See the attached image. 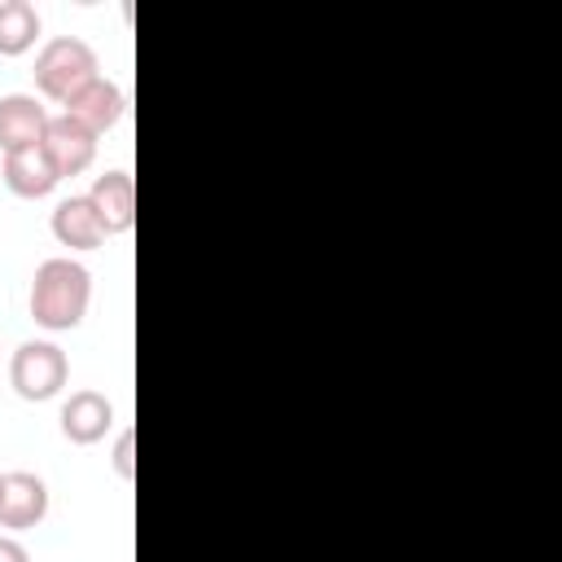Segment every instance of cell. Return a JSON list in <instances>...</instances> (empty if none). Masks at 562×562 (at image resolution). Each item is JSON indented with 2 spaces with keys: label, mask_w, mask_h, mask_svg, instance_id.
<instances>
[{
  "label": "cell",
  "mask_w": 562,
  "mask_h": 562,
  "mask_svg": "<svg viewBox=\"0 0 562 562\" xmlns=\"http://www.w3.org/2000/svg\"><path fill=\"white\" fill-rule=\"evenodd\" d=\"M88 299H92L88 268L75 263L70 255H53L35 268V281H31V321L53 334L75 329L88 312Z\"/></svg>",
  "instance_id": "1"
},
{
  "label": "cell",
  "mask_w": 562,
  "mask_h": 562,
  "mask_svg": "<svg viewBox=\"0 0 562 562\" xmlns=\"http://www.w3.org/2000/svg\"><path fill=\"white\" fill-rule=\"evenodd\" d=\"M35 88L48 97V101H57V105H66L88 79H97V53H92V44H83L79 35H53L40 53H35Z\"/></svg>",
  "instance_id": "2"
},
{
  "label": "cell",
  "mask_w": 562,
  "mask_h": 562,
  "mask_svg": "<svg viewBox=\"0 0 562 562\" xmlns=\"http://www.w3.org/2000/svg\"><path fill=\"white\" fill-rule=\"evenodd\" d=\"M70 378V364H66V351L57 342H22L9 360V382L22 400L40 404V400H53Z\"/></svg>",
  "instance_id": "3"
},
{
  "label": "cell",
  "mask_w": 562,
  "mask_h": 562,
  "mask_svg": "<svg viewBox=\"0 0 562 562\" xmlns=\"http://www.w3.org/2000/svg\"><path fill=\"white\" fill-rule=\"evenodd\" d=\"M44 514H48V487L40 474H31V470L0 474V527L26 531V527L44 522Z\"/></svg>",
  "instance_id": "4"
},
{
  "label": "cell",
  "mask_w": 562,
  "mask_h": 562,
  "mask_svg": "<svg viewBox=\"0 0 562 562\" xmlns=\"http://www.w3.org/2000/svg\"><path fill=\"white\" fill-rule=\"evenodd\" d=\"M44 154H48V162L57 167V176L66 180V176H79V171H88L92 167V158H97V136L83 127V123H75L70 114H57V119H48V127H44Z\"/></svg>",
  "instance_id": "5"
},
{
  "label": "cell",
  "mask_w": 562,
  "mask_h": 562,
  "mask_svg": "<svg viewBox=\"0 0 562 562\" xmlns=\"http://www.w3.org/2000/svg\"><path fill=\"white\" fill-rule=\"evenodd\" d=\"M123 110H127L123 88H119L114 79L97 75V79H88V83L66 101V110H61V114H70V119H75V123H83L92 136H101V132H110V127L123 119Z\"/></svg>",
  "instance_id": "6"
},
{
  "label": "cell",
  "mask_w": 562,
  "mask_h": 562,
  "mask_svg": "<svg viewBox=\"0 0 562 562\" xmlns=\"http://www.w3.org/2000/svg\"><path fill=\"white\" fill-rule=\"evenodd\" d=\"M88 202H92V211H97L105 237H110V233H127V228L136 224V184H132L127 171H105V176H97L92 189H88Z\"/></svg>",
  "instance_id": "7"
},
{
  "label": "cell",
  "mask_w": 562,
  "mask_h": 562,
  "mask_svg": "<svg viewBox=\"0 0 562 562\" xmlns=\"http://www.w3.org/2000/svg\"><path fill=\"white\" fill-rule=\"evenodd\" d=\"M44 127H48V110L31 92L0 97V149L4 154L26 149V145H40L44 140Z\"/></svg>",
  "instance_id": "8"
},
{
  "label": "cell",
  "mask_w": 562,
  "mask_h": 562,
  "mask_svg": "<svg viewBox=\"0 0 562 562\" xmlns=\"http://www.w3.org/2000/svg\"><path fill=\"white\" fill-rule=\"evenodd\" d=\"M114 426V404L101 395V391H75L66 404H61V435L70 443H97L105 439V430Z\"/></svg>",
  "instance_id": "9"
},
{
  "label": "cell",
  "mask_w": 562,
  "mask_h": 562,
  "mask_svg": "<svg viewBox=\"0 0 562 562\" xmlns=\"http://www.w3.org/2000/svg\"><path fill=\"white\" fill-rule=\"evenodd\" d=\"M57 167L48 162V154H44V145H26V149H13V154H4V184H9V193H18V198H44V193H53L57 189Z\"/></svg>",
  "instance_id": "10"
},
{
  "label": "cell",
  "mask_w": 562,
  "mask_h": 562,
  "mask_svg": "<svg viewBox=\"0 0 562 562\" xmlns=\"http://www.w3.org/2000/svg\"><path fill=\"white\" fill-rule=\"evenodd\" d=\"M53 237L61 246H70V250H97L105 241V228H101L88 193L83 198H61L53 206Z\"/></svg>",
  "instance_id": "11"
},
{
  "label": "cell",
  "mask_w": 562,
  "mask_h": 562,
  "mask_svg": "<svg viewBox=\"0 0 562 562\" xmlns=\"http://www.w3.org/2000/svg\"><path fill=\"white\" fill-rule=\"evenodd\" d=\"M40 40V13L31 0H0V57H18Z\"/></svg>",
  "instance_id": "12"
},
{
  "label": "cell",
  "mask_w": 562,
  "mask_h": 562,
  "mask_svg": "<svg viewBox=\"0 0 562 562\" xmlns=\"http://www.w3.org/2000/svg\"><path fill=\"white\" fill-rule=\"evenodd\" d=\"M132 448H136V435H132V430H123V435H119V443H114V474H119V479H136Z\"/></svg>",
  "instance_id": "13"
},
{
  "label": "cell",
  "mask_w": 562,
  "mask_h": 562,
  "mask_svg": "<svg viewBox=\"0 0 562 562\" xmlns=\"http://www.w3.org/2000/svg\"><path fill=\"white\" fill-rule=\"evenodd\" d=\"M0 562H31V553H26V544H22V540L0 536Z\"/></svg>",
  "instance_id": "14"
}]
</instances>
